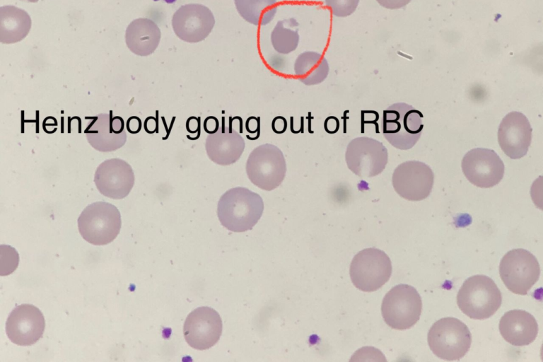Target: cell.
Wrapping results in <instances>:
<instances>
[{
    "label": "cell",
    "mask_w": 543,
    "mask_h": 362,
    "mask_svg": "<svg viewBox=\"0 0 543 362\" xmlns=\"http://www.w3.org/2000/svg\"><path fill=\"white\" fill-rule=\"evenodd\" d=\"M264 202L257 193L244 187L226 191L219 199L217 214L221 224L233 232H244L261 218Z\"/></svg>",
    "instance_id": "6da1fadb"
},
{
    "label": "cell",
    "mask_w": 543,
    "mask_h": 362,
    "mask_svg": "<svg viewBox=\"0 0 543 362\" xmlns=\"http://www.w3.org/2000/svg\"><path fill=\"white\" fill-rule=\"evenodd\" d=\"M423 114L405 103H396L383 110L382 132L396 148L409 150L419 141L424 129Z\"/></svg>",
    "instance_id": "7a4b0ae2"
},
{
    "label": "cell",
    "mask_w": 543,
    "mask_h": 362,
    "mask_svg": "<svg viewBox=\"0 0 543 362\" xmlns=\"http://www.w3.org/2000/svg\"><path fill=\"white\" fill-rule=\"evenodd\" d=\"M502 296L494 281L477 274L468 278L457 295V303L467 316L475 320L491 317L501 307Z\"/></svg>",
    "instance_id": "3957f363"
},
{
    "label": "cell",
    "mask_w": 543,
    "mask_h": 362,
    "mask_svg": "<svg viewBox=\"0 0 543 362\" xmlns=\"http://www.w3.org/2000/svg\"><path fill=\"white\" fill-rule=\"evenodd\" d=\"M122 226L121 215L117 208L105 202H96L88 205L78 219L81 236L95 245H107L117 236Z\"/></svg>",
    "instance_id": "277c9868"
},
{
    "label": "cell",
    "mask_w": 543,
    "mask_h": 362,
    "mask_svg": "<svg viewBox=\"0 0 543 362\" xmlns=\"http://www.w3.org/2000/svg\"><path fill=\"white\" fill-rule=\"evenodd\" d=\"M428 344L432 352L445 361H457L469 351L472 335L467 326L455 317L436 321L428 333Z\"/></svg>",
    "instance_id": "5b68a950"
},
{
    "label": "cell",
    "mask_w": 543,
    "mask_h": 362,
    "mask_svg": "<svg viewBox=\"0 0 543 362\" xmlns=\"http://www.w3.org/2000/svg\"><path fill=\"white\" fill-rule=\"evenodd\" d=\"M246 173L250 182L257 187L271 191L285 178L286 163L282 151L270 144L260 145L250 153Z\"/></svg>",
    "instance_id": "8992f818"
},
{
    "label": "cell",
    "mask_w": 543,
    "mask_h": 362,
    "mask_svg": "<svg viewBox=\"0 0 543 362\" xmlns=\"http://www.w3.org/2000/svg\"><path fill=\"white\" fill-rule=\"evenodd\" d=\"M422 300L415 288L407 284L392 287L385 296L381 313L386 324L403 330L413 327L419 320Z\"/></svg>",
    "instance_id": "52a82bcc"
},
{
    "label": "cell",
    "mask_w": 543,
    "mask_h": 362,
    "mask_svg": "<svg viewBox=\"0 0 543 362\" xmlns=\"http://www.w3.org/2000/svg\"><path fill=\"white\" fill-rule=\"evenodd\" d=\"M392 264L387 255L377 248L357 253L350 266L354 285L361 291L372 292L381 288L390 278Z\"/></svg>",
    "instance_id": "ba28073f"
},
{
    "label": "cell",
    "mask_w": 543,
    "mask_h": 362,
    "mask_svg": "<svg viewBox=\"0 0 543 362\" xmlns=\"http://www.w3.org/2000/svg\"><path fill=\"white\" fill-rule=\"evenodd\" d=\"M500 276L511 292L526 295L538 281L540 267L537 258L525 249H513L501 259Z\"/></svg>",
    "instance_id": "9c48e42d"
},
{
    "label": "cell",
    "mask_w": 543,
    "mask_h": 362,
    "mask_svg": "<svg viewBox=\"0 0 543 362\" xmlns=\"http://www.w3.org/2000/svg\"><path fill=\"white\" fill-rule=\"evenodd\" d=\"M345 160L349 169L357 176L372 177L384 170L387 163L388 153L382 142L361 136L349 143Z\"/></svg>",
    "instance_id": "30bf717a"
},
{
    "label": "cell",
    "mask_w": 543,
    "mask_h": 362,
    "mask_svg": "<svg viewBox=\"0 0 543 362\" xmlns=\"http://www.w3.org/2000/svg\"><path fill=\"white\" fill-rule=\"evenodd\" d=\"M434 175L426 163L417 160L402 163L392 174L395 192L409 201H421L428 197L433 188Z\"/></svg>",
    "instance_id": "8fae6325"
},
{
    "label": "cell",
    "mask_w": 543,
    "mask_h": 362,
    "mask_svg": "<svg viewBox=\"0 0 543 362\" xmlns=\"http://www.w3.org/2000/svg\"><path fill=\"white\" fill-rule=\"evenodd\" d=\"M462 170L474 185L489 188L503 177L505 167L498 154L491 149L476 148L469 151L462 160Z\"/></svg>",
    "instance_id": "7c38bea8"
},
{
    "label": "cell",
    "mask_w": 543,
    "mask_h": 362,
    "mask_svg": "<svg viewBox=\"0 0 543 362\" xmlns=\"http://www.w3.org/2000/svg\"><path fill=\"white\" fill-rule=\"evenodd\" d=\"M183 333L187 343L195 349L212 347L222 333V321L218 313L209 307L196 308L187 317Z\"/></svg>",
    "instance_id": "4fadbf2b"
},
{
    "label": "cell",
    "mask_w": 543,
    "mask_h": 362,
    "mask_svg": "<svg viewBox=\"0 0 543 362\" xmlns=\"http://www.w3.org/2000/svg\"><path fill=\"white\" fill-rule=\"evenodd\" d=\"M215 24L212 12L199 4L181 6L173 14L172 25L175 35L187 42L204 40Z\"/></svg>",
    "instance_id": "5bb4252c"
},
{
    "label": "cell",
    "mask_w": 543,
    "mask_h": 362,
    "mask_svg": "<svg viewBox=\"0 0 543 362\" xmlns=\"http://www.w3.org/2000/svg\"><path fill=\"white\" fill-rule=\"evenodd\" d=\"M135 181L132 166L121 158H110L101 163L94 175V182L105 197L114 199L126 197Z\"/></svg>",
    "instance_id": "9a60e30c"
},
{
    "label": "cell",
    "mask_w": 543,
    "mask_h": 362,
    "mask_svg": "<svg viewBox=\"0 0 543 362\" xmlns=\"http://www.w3.org/2000/svg\"><path fill=\"white\" fill-rule=\"evenodd\" d=\"M45 327L42 312L33 305L22 304L9 314L6 323V332L13 343L19 346H30L42 337Z\"/></svg>",
    "instance_id": "2e32d148"
},
{
    "label": "cell",
    "mask_w": 543,
    "mask_h": 362,
    "mask_svg": "<svg viewBox=\"0 0 543 362\" xmlns=\"http://www.w3.org/2000/svg\"><path fill=\"white\" fill-rule=\"evenodd\" d=\"M86 118L90 121L84 132L88 142L94 149L101 152H111L125 144L127 133L121 117H114L110 111Z\"/></svg>",
    "instance_id": "e0dca14e"
},
{
    "label": "cell",
    "mask_w": 543,
    "mask_h": 362,
    "mask_svg": "<svg viewBox=\"0 0 543 362\" xmlns=\"http://www.w3.org/2000/svg\"><path fill=\"white\" fill-rule=\"evenodd\" d=\"M532 127L522 113L513 111L502 119L498 130V141L504 153L512 159L525 156L532 140Z\"/></svg>",
    "instance_id": "ac0fdd59"
},
{
    "label": "cell",
    "mask_w": 543,
    "mask_h": 362,
    "mask_svg": "<svg viewBox=\"0 0 543 362\" xmlns=\"http://www.w3.org/2000/svg\"><path fill=\"white\" fill-rule=\"evenodd\" d=\"M225 118L214 134H208L205 148L209 159L220 165H229L239 160L245 149V141L235 130L226 128Z\"/></svg>",
    "instance_id": "d6986e66"
},
{
    "label": "cell",
    "mask_w": 543,
    "mask_h": 362,
    "mask_svg": "<svg viewBox=\"0 0 543 362\" xmlns=\"http://www.w3.org/2000/svg\"><path fill=\"white\" fill-rule=\"evenodd\" d=\"M499 331L509 344L522 346L535 341L538 334V325L535 317L528 312L512 310L501 318Z\"/></svg>",
    "instance_id": "ffe728a7"
},
{
    "label": "cell",
    "mask_w": 543,
    "mask_h": 362,
    "mask_svg": "<svg viewBox=\"0 0 543 362\" xmlns=\"http://www.w3.org/2000/svg\"><path fill=\"white\" fill-rule=\"evenodd\" d=\"M160 30L152 20L141 18L134 20L126 30L125 40L128 48L139 56L152 54L160 42Z\"/></svg>",
    "instance_id": "44dd1931"
},
{
    "label": "cell",
    "mask_w": 543,
    "mask_h": 362,
    "mask_svg": "<svg viewBox=\"0 0 543 362\" xmlns=\"http://www.w3.org/2000/svg\"><path fill=\"white\" fill-rule=\"evenodd\" d=\"M31 28L30 16L24 10L13 6L0 8V41L11 44L21 41Z\"/></svg>",
    "instance_id": "7402d4cb"
},
{
    "label": "cell",
    "mask_w": 543,
    "mask_h": 362,
    "mask_svg": "<svg viewBox=\"0 0 543 362\" xmlns=\"http://www.w3.org/2000/svg\"><path fill=\"white\" fill-rule=\"evenodd\" d=\"M329 71L327 60L315 52H304L298 55L294 64L297 78L306 86L317 85L327 77Z\"/></svg>",
    "instance_id": "603a6c76"
},
{
    "label": "cell",
    "mask_w": 543,
    "mask_h": 362,
    "mask_svg": "<svg viewBox=\"0 0 543 362\" xmlns=\"http://www.w3.org/2000/svg\"><path fill=\"white\" fill-rule=\"evenodd\" d=\"M239 14L255 25L270 23L276 13V0H234Z\"/></svg>",
    "instance_id": "cb8c5ba5"
},
{
    "label": "cell",
    "mask_w": 543,
    "mask_h": 362,
    "mask_svg": "<svg viewBox=\"0 0 543 362\" xmlns=\"http://www.w3.org/2000/svg\"><path fill=\"white\" fill-rule=\"evenodd\" d=\"M286 25L287 20L278 21L271 34V42L274 49L284 54L294 51L299 42L298 29L292 30Z\"/></svg>",
    "instance_id": "d4e9b609"
},
{
    "label": "cell",
    "mask_w": 543,
    "mask_h": 362,
    "mask_svg": "<svg viewBox=\"0 0 543 362\" xmlns=\"http://www.w3.org/2000/svg\"><path fill=\"white\" fill-rule=\"evenodd\" d=\"M358 2L359 0H325L326 6L337 17H346L353 13Z\"/></svg>",
    "instance_id": "484cf974"
},
{
    "label": "cell",
    "mask_w": 543,
    "mask_h": 362,
    "mask_svg": "<svg viewBox=\"0 0 543 362\" xmlns=\"http://www.w3.org/2000/svg\"><path fill=\"white\" fill-rule=\"evenodd\" d=\"M203 127L204 131L209 134L216 133L220 127L218 119L214 116H209L205 118Z\"/></svg>",
    "instance_id": "4316f807"
},
{
    "label": "cell",
    "mask_w": 543,
    "mask_h": 362,
    "mask_svg": "<svg viewBox=\"0 0 543 362\" xmlns=\"http://www.w3.org/2000/svg\"><path fill=\"white\" fill-rule=\"evenodd\" d=\"M245 128L247 132L250 134H260V117L251 116L248 117L245 122Z\"/></svg>",
    "instance_id": "83f0119b"
},
{
    "label": "cell",
    "mask_w": 543,
    "mask_h": 362,
    "mask_svg": "<svg viewBox=\"0 0 543 362\" xmlns=\"http://www.w3.org/2000/svg\"><path fill=\"white\" fill-rule=\"evenodd\" d=\"M272 129L276 134H283L287 129V121L282 116L275 117L272 122Z\"/></svg>",
    "instance_id": "f1b7e54d"
},
{
    "label": "cell",
    "mask_w": 543,
    "mask_h": 362,
    "mask_svg": "<svg viewBox=\"0 0 543 362\" xmlns=\"http://www.w3.org/2000/svg\"><path fill=\"white\" fill-rule=\"evenodd\" d=\"M380 5L389 9H397L407 5L411 0H376Z\"/></svg>",
    "instance_id": "f546056e"
},
{
    "label": "cell",
    "mask_w": 543,
    "mask_h": 362,
    "mask_svg": "<svg viewBox=\"0 0 543 362\" xmlns=\"http://www.w3.org/2000/svg\"><path fill=\"white\" fill-rule=\"evenodd\" d=\"M325 130L329 134H335L339 128V121L334 116H329L326 118L324 122Z\"/></svg>",
    "instance_id": "4dcf8cb0"
},
{
    "label": "cell",
    "mask_w": 543,
    "mask_h": 362,
    "mask_svg": "<svg viewBox=\"0 0 543 362\" xmlns=\"http://www.w3.org/2000/svg\"><path fill=\"white\" fill-rule=\"evenodd\" d=\"M186 129L190 134H200V118L189 117L186 122Z\"/></svg>",
    "instance_id": "1f68e13d"
},
{
    "label": "cell",
    "mask_w": 543,
    "mask_h": 362,
    "mask_svg": "<svg viewBox=\"0 0 543 362\" xmlns=\"http://www.w3.org/2000/svg\"><path fill=\"white\" fill-rule=\"evenodd\" d=\"M141 121L139 117L133 116L128 119L127 128L132 134L138 133L141 129Z\"/></svg>",
    "instance_id": "d6a6232c"
},
{
    "label": "cell",
    "mask_w": 543,
    "mask_h": 362,
    "mask_svg": "<svg viewBox=\"0 0 543 362\" xmlns=\"http://www.w3.org/2000/svg\"><path fill=\"white\" fill-rule=\"evenodd\" d=\"M158 127V122L157 120L153 117H148L146 119L145 123H144V128L145 130L148 132L149 134L154 133Z\"/></svg>",
    "instance_id": "836d02e7"
},
{
    "label": "cell",
    "mask_w": 543,
    "mask_h": 362,
    "mask_svg": "<svg viewBox=\"0 0 543 362\" xmlns=\"http://www.w3.org/2000/svg\"><path fill=\"white\" fill-rule=\"evenodd\" d=\"M21 1H28V2L34 3V2H37L38 0H21Z\"/></svg>",
    "instance_id": "e575fe53"
},
{
    "label": "cell",
    "mask_w": 543,
    "mask_h": 362,
    "mask_svg": "<svg viewBox=\"0 0 543 362\" xmlns=\"http://www.w3.org/2000/svg\"><path fill=\"white\" fill-rule=\"evenodd\" d=\"M303 1H307V0H303Z\"/></svg>",
    "instance_id": "d590c367"
}]
</instances>
